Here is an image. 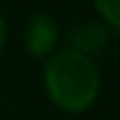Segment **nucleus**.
Wrapping results in <instances>:
<instances>
[{"instance_id": "1", "label": "nucleus", "mask_w": 120, "mask_h": 120, "mask_svg": "<svg viewBox=\"0 0 120 120\" xmlns=\"http://www.w3.org/2000/svg\"><path fill=\"white\" fill-rule=\"evenodd\" d=\"M47 93L64 110H83L98 96L101 76L91 56L61 49L44 64Z\"/></svg>"}, {"instance_id": "2", "label": "nucleus", "mask_w": 120, "mask_h": 120, "mask_svg": "<svg viewBox=\"0 0 120 120\" xmlns=\"http://www.w3.org/2000/svg\"><path fill=\"white\" fill-rule=\"evenodd\" d=\"M59 39V27L52 15L47 12H34L25 25V44L32 56H47L56 47Z\"/></svg>"}, {"instance_id": "3", "label": "nucleus", "mask_w": 120, "mask_h": 120, "mask_svg": "<svg viewBox=\"0 0 120 120\" xmlns=\"http://www.w3.org/2000/svg\"><path fill=\"white\" fill-rule=\"evenodd\" d=\"M66 42H69L66 49H71L76 54H83V56H91V54L101 52L108 44V30L101 22H81L69 30Z\"/></svg>"}, {"instance_id": "4", "label": "nucleus", "mask_w": 120, "mask_h": 120, "mask_svg": "<svg viewBox=\"0 0 120 120\" xmlns=\"http://www.w3.org/2000/svg\"><path fill=\"white\" fill-rule=\"evenodd\" d=\"M93 3L98 12L103 15V20L120 30V0H93Z\"/></svg>"}, {"instance_id": "5", "label": "nucleus", "mask_w": 120, "mask_h": 120, "mask_svg": "<svg viewBox=\"0 0 120 120\" xmlns=\"http://www.w3.org/2000/svg\"><path fill=\"white\" fill-rule=\"evenodd\" d=\"M3 39H5V20L0 15V44H3Z\"/></svg>"}]
</instances>
